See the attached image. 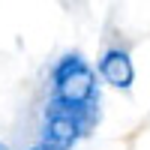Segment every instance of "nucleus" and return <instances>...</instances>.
<instances>
[{
	"label": "nucleus",
	"mask_w": 150,
	"mask_h": 150,
	"mask_svg": "<svg viewBox=\"0 0 150 150\" xmlns=\"http://www.w3.org/2000/svg\"><path fill=\"white\" fill-rule=\"evenodd\" d=\"M84 135V129L78 126L75 120L66 117H48L45 126H42V144L48 147H57V150H69L75 141Z\"/></svg>",
	"instance_id": "7ed1b4c3"
},
{
	"label": "nucleus",
	"mask_w": 150,
	"mask_h": 150,
	"mask_svg": "<svg viewBox=\"0 0 150 150\" xmlns=\"http://www.w3.org/2000/svg\"><path fill=\"white\" fill-rule=\"evenodd\" d=\"M81 69H87V63H84V57L81 54H66L60 63L54 66V72H51V81H54V87H60L66 78H72L75 72H81Z\"/></svg>",
	"instance_id": "20e7f679"
},
{
	"label": "nucleus",
	"mask_w": 150,
	"mask_h": 150,
	"mask_svg": "<svg viewBox=\"0 0 150 150\" xmlns=\"http://www.w3.org/2000/svg\"><path fill=\"white\" fill-rule=\"evenodd\" d=\"M54 102L66 105V108H87L96 105V78L90 69L75 72L72 78H66L60 87H54Z\"/></svg>",
	"instance_id": "f257e3e1"
},
{
	"label": "nucleus",
	"mask_w": 150,
	"mask_h": 150,
	"mask_svg": "<svg viewBox=\"0 0 150 150\" xmlns=\"http://www.w3.org/2000/svg\"><path fill=\"white\" fill-rule=\"evenodd\" d=\"M39 150H57V147H48V144H39Z\"/></svg>",
	"instance_id": "39448f33"
},
{
	"label": "nucleus",
	"mask_w": 150,
	"mask_h": 150,
	"mask_svg": "<svg viewBox=\"0 0 150 150\" xmlns=\"http://www.w3.org/2000/svg\"><path fill=\"white\" fill-rule=\"evenodd\" d=\"M0 150H9V147H6V144H3V141H0Z\"/></svg>",
	"instance_id": "423d86ee"
},
{
	"label": "nucleus",
	"mask_w": 150,
	"mask_h": 150,
	"mask_svg": "<svg viewBox=\"0 0 150 150\" xmlns=\"http://www.w3.org/2000/svg\"><path fill=\"white\" fill-rule=\"evenodd\" d=\"M33 150H39V147H33Z\"/></svg>",
	"instance_id": "0eeeda50"
},
{
	"label": "nucleus",
	"mask_w": 150,
	"mask_h": 150,
	"mask_svg": "<svg viewBox=\"0 0 150 150\" xmlns=\"http://www.w3.org/2000/svg\"><path fill=\"white\" fill-rule=\"evenodd\" d=\"M99 75L117 90H129L135 81V66L123 48H108L102 54V60H99Z\"/></svg>",
	"instance_id": "f03ea898"
}]
</instances>
